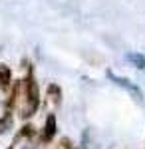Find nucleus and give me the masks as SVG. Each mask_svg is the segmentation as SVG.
Masks as SVG:
<instances>
[{
    "mask_svg": "<svg viewBox=\"0 0 145 149\" xmlns=\"http://www.w3.org/2000/svg\"><path fill=\"white\" fill-rule=\"evenodd\" d=\"M56 129H58L56 115L50 113L48 117H46L44 129H42V141H52V139H54V135H56Z\"/></svg>",
    "mask_w": 145,
    "mask_h": 149,
    "instance_id": "3",
    "label": "nucleus"
},
{
    "mask_svg": "<svg viewBox=\"0 0 145 149\" xmlns=\"http://www.w3.org/2000/svg\"><path fill=\"white\" fill-rule=\"evenodd\" d=\"M12 123H14V115L10 111H4V115L0 117V133H6L12 127Z\"/></svg>",
    "mask_w": 145,
    "mask_h": 149,
    "instance_id": "6",
    "label": "nucleus"
},
{
    "mask_svg": "<svg viewBox=\"0 0 145 149\" xmlns=\"http://www.w3.org/2000/svg\"><path fill=\"white\" fill-rule=\"evenodd\" d=\"M38 105H40V90H38V81L34 80V74L30 70V74L24 80V105H22L20 115L22 117L34 115L36 109H38Z\"/></svg>",
    "mask_w": 145,
    "mask_h": 149,
    "instance_id": "1",
    "label": "nucleus"
},
{
    "mask_svg": "<svg viewBox=\"0 0 145 149\" xmlns=\"http://www.w3.org/2000/svg\"><path fill=\"white\" fill-rule=\"evenodd\" d=\"M107 78H109V80H112L113 84H117L119 88L127 90V92L131 93V95H133L137 102H141V103H143V92H141V90H139V88H137V86H135V84H133L131 80H127V78H121V76H115L112 70H107Z\"/></svg>",
    "mask_w": 145,
    "mask_h": 149,
    "instance_id": "2",
    "label": "nucleus"
},
{
    "mask_svg": "<svg viewBox=\"0 0 145 149\" xmlns=\"http://www.w3.org/2000/svg\"><path fill=\"white\" fill-rule=\"evenodd\" d=\"M125 60H127L133 68L145 70V56L143 54H139V52H127V54H125Z\"/></svg>",
    "mask_w": 145,
    "mask_h": 149,
    "instance_id": "5",
    "label": "nucleus"
},
{
    "mask_svg": "<svg viewBox=\"0 0 145 149\" xmlns=\"http://www.w3.org/2000/svg\"><path fill=\"white\" fill-rule=\"evenodd\" d=\"M32 135H34V125L30 123V125H24L22 127V131H20L18 137H32Z\"/></svg>",
    "mask_w": 145,
    "mask_h": 149,
    "instance_id": "8",
    "label": "nucleus"
},
{
    "mask_svg": "<svg viewBox=\"0 0 145 149\" xmlns=\"http://www.w3.org/2000/svg\"><path fill=\"white\" fill-rule=\"evenodd\" d=\"M48 93L54 97V103H60L62 102V90L58 88L56 84H52V86H48Z\"/></svg>",
    "mask_w": 145,
    "mask_h": 149,
    "instance_id": "7",
    "label": "nucleus"
},
{
    "mask_svg": "<svg viewBox=\"0 0 145 149\" xmlns=\"http://www.w3.org/2000/svg\"><path fill=\"white\" fill-rule=\"evenodd\" d=\"M10 81H12V72L6 64H0V90L6 92L10 88Z\"/></svg>",
    "mask_w": 145,
    "mask_h": 149,
    "instance_id": "4",
    "label": "nucleus"
}]
</instances>
